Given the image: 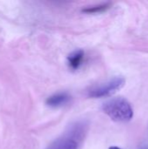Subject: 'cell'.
<instances>
[{"label":"cell","instance_id":"277c9868","mask_svg":"<svg viewBox=\"0 0 148 149\" xmlns=\"http://www.w3.org/2000/svg\"><path fill=\"white\" fill-rule=\"evenodd\" d=\"M71 100V96L67 93H58L47 98L45 104L50 107H59L67 104Z\"/></svg>","mask_w":148,"mask_h":149},{"label":"cell","instance_id":"5b68a950","mask_svg":"<svg viewBox=\"0 0 148 149\" xmlns=\"http://www.w3.org/2000/svg\"><path fill=\"white\" fill-rule=\"evenodd\" d=\"M85 58L84 51L82 50H77L72 52L69 56L67 57V63L72 70H78L80 65H82Z\"/></svg>","mask_w":148,"mask_h":149},{"label":"cell","instance_id":"ba28073f","mask_svg":"<svg viewBox=\"0 0 148 149\" xmlns=\"http://www.w3.org/2000/svg\"><path fill=\"white\" fill-rule=\"evenodd\" d=\"M109 149H121V148H120L119 147H115V146H113V147H110V148H109Z\"/></svg>","mask_w":148,"mask_h":149},{"label":"cell","instance_id":"7a4b0ae2","mask_svg":"<svg viewBox=\"0 0 148 149\" xmlns=\"http://www.w3.org/2000/svg\"><path fill=\"white\" fill-rule=\"evenodd\" d=\"M102 111L116 122H128L133 117L132 105L127 100L121 97L113 98L104 102Z\"/></svg>","mask_w":148,"mask_h":149},{"label":"cell","instance_id":"8992f818","mask_svg":"<svg viewBox=\"0 0 148 149\" xmlns=\"http://www.w3.org/2000/svg\"><path fill=\"white\" fill-rule=\"evenodd\" d=\"M110 3H103V4H99V5H95L92 7H88L84 9L82 11L85 12V13H99V12H103L105 10H106L107 9L110 8Z\"/></svg>","mask_w":148,"mask_h":149},{"label":"cell","instance_id":"3957f363","mask_svg":"<svg viewBox=\"0 0 148 149\" xmlns=\"http://www.w3.org/2000/svg\"><path fill=\"white\" fill-rule=\"evenodd\" d=\"M126 84V79L122 77H114L106 82L93 86L87 91V96L92 99L106 98L113 95L120 90Z\"/></svg>","mask_w":148,"mask_h":149},{"label":"cell","instance_id":"6da1fadb","mask_svg":"<svg viewBox=\"0 0 148 149\" xmlns=\"http://www.w3.org/2000/svg\"><path fill=\"white\" fill-rule=\"evenodd\" d=\"M88 132V124L79 121L72 124L60 137L52 141L45 149H79Z\"/></svg>","mask_w":148,"mask_h":149},{"label":"cell","instance_id":"52a82bcc","mask_svg":"<svg viewBox=\"0 0 148 149\" xmlns=\"http://www.w3.org/2000/svg\"><path fill=\"white\" fill-rule=\"evenodd\" d=\"M139 149H148V143H143V144H141L139 147Z\"/></svg>","mask_w":148,"mask_h":149}]
</instances>
